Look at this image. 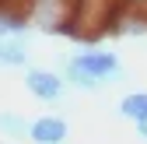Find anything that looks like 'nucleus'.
Returning <instances> with one entry per match:
<instances>
[{"label":"nucleus","mask_w":147,"mask_h":144,"mask_svg":"<svg viewBox=\"0 0 147 144\" xmlns=\"http://www.w3.org/2000/svg\"><path fill=\"white\" fill-rule=\"evenodd\" d=\"M0 144H4V137H0Z\"/></svg>","instance_id":"nucleus-10"},{"label":"nucleus","mask_w":147,"mask_h":144,"mask_svg":"<svg viewBox=\"0 0 147 144\" xmlns=\"http://www.w3.org/2000/svg\"><path fill=\"white\" fill-rule=\"evenodd\" d=\"M28 35H32L28 18L21 11L7 7V4H0V39H21V42H28Z\"/></svg>","instance_id":"nucleus-4"},{"label":"nucleus","mask_w":147,"mask_h":144,"mask_svg":"<svg viewBox=\"0 0 147 144\" xmlns=\"http://www.w3.org/2000/svg\"><path fill=\"white\" fill-rule=\"evenodd\" d=\"M63 81H67V88H74V92H84V95H98L102 88H109V84H102L98 77H91L88 70H81L77 63H70V56L63 60Z\"/></svg>","instance_id":"nucleus-5"},{"label":"nucleus","mask_w":147,"mask_h":144,"mask_svg":"<svg viewBox=\"0 0 147 144\" xmlns=\"http://www.w3.org/2000/svg\"><path fill=\"white\" fill-rule=\"evenodd\" d=\"M133 127H137V137H140V141H147V120H140V123H133Z\"/></svg>","instance_id":"nucleus-9"},{"label":"nucleus","mask_w":147,"mask_h":144,"mask_svg":"<svg viewBox=\"0 0 147 144\" xmlns=\"http://www.w3.org/2000/svg\"><path fill=\"white\" fill-rule=\"evenodd\" d=\"M21 81H25V92H28L32 98L46 102V105H56V102L67 98V81H63L60 70H49V67H28Z\"/></svg>","instance_id":"nucleus-2"},{"label":"nucleus","mask_w":147,"mask_h":144,"mask_svg":"<svg viewBox=\"0 0 147 144\" xmlns=\"http://www.w3.org/2000/svg\"><path fill=\"white\" fill-rule=\"evenodd\" d=\"M0 67H7V70H28L32 67L28 42H21V39H0Z\"/></svg>","instance_id":"nucleus-6"},{"label":"nucleus","mask_w":147,"mask_h":144,"mask_svg":"<svg viewBox=\"0 0 147 144\" xmlns=\"http://www.w3.org/2000/svg\"><path fill=\"white\" fill-rule=\"evenodd\" d=\"M67 137H70V123L63 116L46 113V116H35L28 123V141L32 144H67Z\"/></svg>","instance_id":"nucleus-3"},{"label":"nucleus","mask_w":147,"mask_h":144,"mask_svg":"<svg viewBox=\"0 0 147 144\" xmlns=\"http://www.w3.org/2000/svg\"><path fill=\"white\" fill-rule=\"evenodd\" d=\"M119 116L130 120V123L147 120V88H140V92H126L119 98Z\"/></svg>","instance_id":"nucleus-7"},{"label":"nucleus","mask_w":147,"mask_h":144,"mask_svg":"<svg viewBox=\"0 0 147 144\" xmlns=\"http://www.w3.org/2000/svg\"><path fill=\"white\" fill-rule=\"evenodd\" d=\"M70 63H77L81 70H88L91 77H98L102 84L123 81V60H119L116 49H77L70 56Z\"/></svg>","instance_id":"nucleus-1"},{"label":"nucleus","mask_w":147,"mask_h":144,"mask_svg":"<svg viewBox=\"0 0 147 144\" xmlns=\"http://www.w3.org/2000/svg\"><path fill=\"white\" fill-rule=\"evenodd\" d=\"M28 123L32 120H25L21 113H0V137L4 141H28Z\"/></svg>","instance_id":"nucleus-8"}]
</instances>
